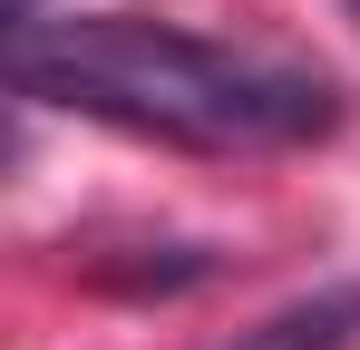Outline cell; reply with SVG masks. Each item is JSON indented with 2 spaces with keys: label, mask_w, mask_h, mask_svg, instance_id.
<instances>
[{
  "label": "cell",
  "mask_w": 360,
  "mask_h": 350,
  "mask_svg": "<svg viewBox=\"0 0 360 350\" xmlns=\"http://www.w3.org/2000/svg\"><path fill=\"white\" fill-rule=\"evenodd\" d=\"M351 341H360V283H331L292 311H273V321H253L234 350H351Z\"/></svg>",
  "instance_id": "7a4b0ae2"
},
{
  "label": "cell",
  "mask_w": 360,
  "mask_h": 350,
  "mask_svg": "<svg viewBox=\"0 0 360 350\" xmlns=\"http://www.w3.org/2000/svg\"><path fill=\"white\" fill-rule=\"evenodd\" d=\"M10 20H39V0H10Z\"/></svg>",
  "instance_id": "3957f363"
},
{
  "label": "cell",
  "mask_w": 360,
  "mask_h": 350,
  "mask_svg": "<svg viewBox=\"0 0 360 350\" xmlns=\"http://www.w3.org/2000/svg\"><path fill=\"white\" fill-rule=\"evenodd\" d=\"M10 88L127 136H166V146H302L341 117L331 78L224 49L176 20H136V10L10 20Z\"/></svg>",
  "instance_id": "6da1fadb"
},
{
  "label": "cell",
  "mask_w": 360,
  "mask_h": 350,
  "mask_svg": "<svg viewBox=\"0 0 360 350\" xmlns=\"http://www.w3.org/2000/svg\"><path fill=\"white\" fill-rule=\"evenodd\" d=\"M351 10H360V0H351Z\"/></svg>",
  "instance_id": "277c9868"
}]
</instances>
